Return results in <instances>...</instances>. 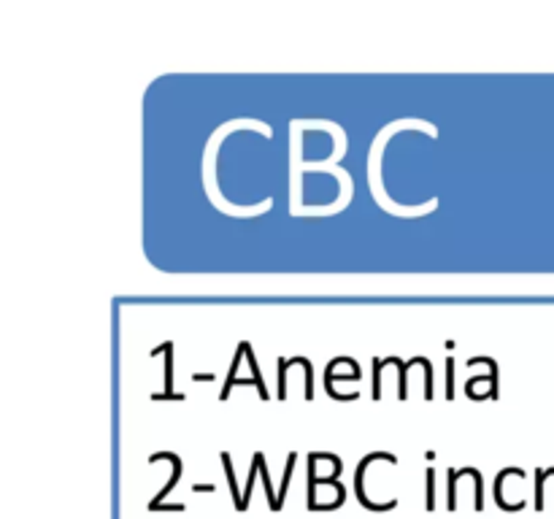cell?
<instances>
[{"mask_svg": "<svg viewBox=\"0 0 554 519\" xmlns=\"http://www.w3.org/2000/svg\"><path fill=\"white\" fill-rule=\"evenodd\" d=\"M373 460H389V463H398V457L395 454H389V451H373V454H368L360 460V466H357V473H354V489H357V501L363 503L365 508H371V511H387V508H395L398 501H389V503H373L368 501V495H365V468L371 466Z\"/></svg>", "mask_w": 554, "mask_h": 519, "instance_id": "1", "label": "cell"}, {"mask_svg": "<svg viewBox=\"0 0 554 519\" xmlns=\"http://www.w3.org/2000/svg\"><path fill=\"white\" fill-rule=\"evenodd\" d=\"M149 460H168V463L174 466V476H171V482L160 489V495H157L155 501L149 503V511H157V508L162 506V501L168 498V492H171V489L179 485V476H181V460H179V454H174V451H157V454H152Z\"/></svg>", "mask_w": 554, "mask_h": 519, "instance_id": "2", "label": "cell"}, {"mask_svg": "<svg viewBox=\"0 0 554 519\" xmlns=\"http://www.w3.org/2000/svg\"><path fill=\"white\" fill-rule=\"evenodd\" d=\"M162 352H165V392H160V395H152V400H162V398H184V395H174V344L171 341H165L162 344Z\"/></svg>", "mask_w": 554, "mask_h": 519, "instance_id": "3", "label": "cell"}, {"mask_svg": "<svg viewBox=\"0 0 554 519\" xmlns=\"http://www.w3.org/2000/svg\"><path fill=\"white\" fill-rule=\"evenodd\" d=\"M241 357H246V341H241V344H238V352H236V357H233V368H230V376H227L225 390H222V395H219L222 400H227L230 390H233V384H236V368L241 365Z\"/></svg>", "mask_w": 554, "mask_h": 519, "instance_id": "4", "label": "cell"}, {"mask_svg": "<svg viewBox=\"0 0 554 519\" xmlns=\"http://www.w3.org/2000/svg\"><path fill=\"white\" fill-rule=\"evenodd\" d=\"M255 457H257V463H260V476H262V485H265V492H268V501H271V508H273V511H278L281 506H278V498L273 495V487H271V479H268V468H265V454H262V451H257Z\"/></svg>", "mask_w": 554, "mask_h": 519, "instance_id": "5", "label": "cell"}, {"mask_svg": "<svg viewBox=\"0 0 554 519\" xmlns=\"http://www.w3.org/2000/svg\"><path fill=\"white\" fill-rule=\"evenodd\" d=\"M246 360H249V368H252V373H255V379H257V392H260V398L265 400L268 398V390H265V381L260 376V368H257V360H255V352H252V346L246 341Z\"/></svg>", "mask_w": 554, "mask_h": 519, "instance_id": "6", "label": "cell"}, {"mask_svg": "<svg viewBox=\"0 0 554 519\" xmlns=\"http://www.w3.org/2000/svg\"><path fill=\"white\" fill-rule=\"evenodd\" d=\"M222 466H225L227 470V482H230V489H233V503H236V508L241 511V495H238V485H236V476H233V466H230V454L227 451H222Z\"/></svg>", "mask_w": 554, "mask_h": 519, "instance_id": "7", "label": "cell"}, {"mask_svg": "<svg viewBox=\"0 0 554 519\" xmlns=\"http://www.w3.org/2000/svg\"><path fill=\"white\" fill-rule=\"evenodd\" d=\"M554 468H549V470H541L538 468L536 470V508L541 511L543 508V482H546V476H552Z\"/></svg>", "mask_w": 554, "mask_h": 519, "instance_id": "8", "label": "cell"}, {"mask_svg": "<svg viewBox=\"0 0 554 519\" xmlns=\"http://www.w3.org/2000/svg\"><path fill=\"white\" fill-rule=\"evenodd\" d=\"M287 365H290V360L278 357V398L281 400L287 398Z\"/></svg>", "mask_w": 554, "mask_h": 519, "instance_id": "9", "label": "cell"}, {"mask_svg": "<svg viewBox=\"0 0 554 519\" xmlns=\"http://www.w3.org/2000/svg\"><path fill=\"white\" fill-rule=\"evenodd\" d=\"M295 460H297V451L290 454V460H287V470H284V479H281V489H278V498L284 503V495H287V485H290V476H292V468H295Z\"/></svg>", "mask_w": 554, "mask_h": 519, "instance_id": "10", "label": "cell"}, {"mask_svg": "<svg viewBox=\"0 0 554 519\" xmlns=\"http://www.w3.org/2000/svg\"><path fill=\"white\" fill-rule=\"evenodd\" d=\"M435 508V473L433 468L427 470V511H433Z\"/></svg>", "mask_w": 554, "mask_h": 519, "instance_id": "11", "label": "cell"}, {"mask_svg": "<svg viewBox=\"0 0 554 519\" xmlns=\"http://www.w3.org/2000/svg\"><path fill=\"white\" fill-rule=\"evenodd\" d=\"M446 398H454V360H446Z\"/></svg>", "mask_w": 554, "mask_h": 519, "instance_id": "12", "label": "cell"}, {"mask_svg": "<svg viewBox=\"0 0 554 519\" xmlns=\"http://www.w3.org/2000/svg\"><path fill=\"white\" fill-rule=\"evenodd\" d=\"M192 492H214V485H195Z\"/></svg>", "mask_w": 554, "mask_h": 519, "instance_id": "13", "label": "cell"}, {"mask_svg": "<svg viewBox=\"0 0 554 519\" xmlns=\"http://www.w3.org/2000/svg\"><path fill=\"white\" fill-rule=\"evenodd\" d=\"M208 379H214V376H211V373H198V376H195V381H208Z\"/></svg>", "mask_w": 554, "mask_h": 519, "instance_id": "14", "label": "cell"}]
</instances>
